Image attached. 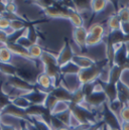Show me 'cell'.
<instances>
[{"label": "cell", "mask_w": 129, "mask_h": 130, "mask_svg": "<svg viewBox=\"0 0 129 130\" xmlns=\"http://www.w3.org/2000/svg\"><path fill=\"white\" fill-rule=\"evenodd\" d=\"M108 65H109L108 61L105 59L102 62H96L95 65L93 67H91V68H89V69L81 70L80 74L78 75L81 84L85 85V84H90V83L96 82L97 80L99 79L100 75H101L102 70Z\"/></svg>", "instance_id": "obj_1"}, {"label": "cell", "mask_w": 129, "mask_h": 130, "mask_svg": "<svg viewBox=\"0 0 129 130\" xmlns=\"http://www.w3.org/2000/svg\"><path fill=\"white\" fill-rule=\"evenodd\" d=\"M70 109L72 111V114L79 120V122L83 126L89 127V126H92V125L98 123L96 114L94 113V111L86 109L85 107H83L81 105H73V104H71Z\"/></svg>", "instance_id": "obj_2"}, {"label": "cell", "mask_w": 129, "mask_h": 130, "mask_svg": "<svg viewBox=\"0 0 129 130\" xmlns=\"http://www.w3.org/2000/svg\"><path fill=\"white\" fill-rule=\"evenodd\" d=\"M100 114H101V121L105 125H107L109 127V129L120 130V128H121V121H120L119 117L109 108L108 102L101 107Z\"/></svg>", "instance_id": "obj_3"}, {"label": "cell", "mask_w": 129, "mask_h": 130, "mask_svg": "<svg viewBox=\"0 0 129 130\" xmlns=\"http://www.w3.org/2000/svg\"><path fill=\"white\" fill-rule=\"evenodd\" d=\"M8 85H10L12 88L16 89V90H19L21 92H24V93H29L33 91L35 89V85H32L30 83H28L27 81L21 79L20 77L18 76H12V77H7L6 78V81H5Z\"/></svg>", "instance_id": "obj_4"}, {"label": "cell", "mask_w": 129, "mask_h": 130, "mask_svg": "<svg viewBox=\"0 0 129 130\" xmlns=\"http://www.w3.org/2000/svg\"><path fill=\"white\" fill-rule=\"evenodd\" d=\"M0 112H1V115L11 116V117L17 118V119H19V120H23V121H26V122H28V123H32V120L27 116L25 110L16 107V106L13 105L12 103L9 104L8 106H6L5 108H3Z\"/></svg>", "instance_id": "obj_5"}, {"label": "cell", "mask_w": 129, "mask_h": 130, "mask_svg": "<svg viewBox=\"0 0 129 130\" xmlns=\"http://www.w3.org/2000/svg\"><path fill=\"white\" fill-rule=\"evenodd\" d=\"M60 86L64 87L69 92L72 94L79 89H81L82 84L79 80L78 75H66V76H61V82Z\"/></svg>", "instance_id": "obj_6"}, {"label": "cell", "mask_w": 129, "mask_h": 130, "mask_svg": "<svg viewBox=\"0 0 129 130\" xmlns=\"http://www.w3.org/2000/svg\"><path fill=\"white\" fill-rule=\"evenodd\" d=\"M74 56H75V53H74V51H73L71 44L68 42V40H66L64 46L62 47L60 54H59L58 57H57V59H58V64L60 66V68L64 66L66 64H68V63H70V62H72Z\"/></svg>", "instance_id": "obj_7"}, {"label": "cell", "mask_w": 129, "mask_h": 130, "mask_svg": "<svg viewBox=\"0 0 129 130\" xmlns=\"http://www.w3.org/2000/svg\"><path fill=\"white\" fill-rule=\"evenodd\" d=\"M85 102L94 110L96 108H101L104 104H106L108 101H107V97L103 92H96L94 91L90 96L86 98Z\"/></svg>", "instance_id": "obj_8"}, {"label": "cell", "mask_w": 129, "mask_h": 130, "mask_svg": "<svg viewBox=\"0 0 129 130\" xmlns=\"http://www.w3.org/2000/svg\"><path fill=\"white\" fill-rule=\"evenodd\" d=\"M47 95H49L47 92L42 91L39 88L35 87V89L33 91L25 94L24 97L29 101V103L31 105H44V102L46 100Z\"/></svg>", "instance_id": "obj_9"}, {"label": "cell", "mask_w": 129, "mask_h": 130, "mask_svg": "<svg viewBox=\"0 0 129 130\" xmlns=\"http://www.w3.org/2000/svg\"><path fill=\"white\" fill-rule=\"evenodd\" d=\"M64 13L67 16V19H69L71 21L74 28L84 26V18L81 15V13L79 11H77L75 8L64 7Z\"/></svg>", "instance_id": "obj_10"}, {"label": "cell", "mask_w": 129, "mask_h": 130, "mask_svg": "<svg viewBox=\"0 0 129 130\" xmlns=\"http://www.w3.org/2000/svg\"><path fill=\"white\" fill-rule=\"evenodd\" d=\"M87 37H88V29L85 26L77 27L73 29V39L81 50H84L87 47V44H86Z\"/></svg>", "instance_id": "obj_11"}, {"label": "cell", "mask_w": 129, "mask_h": 130, "mask_svg": "<svg viewBox=\"0 0 129 130\" xmlns=\"http://www.w3.org/2000/svg\"><path fill=\"white\" fill-rule=\"evenodd\" d=\"M35 84H37V86L39 87L40 90L45 91L47 93H51L54 90V82H53V79L49 75H46L45 73H43V72L40 73L39 75H37Z\"/></svg>", "instance_id": "obj_12"}, {"label": "cell", "mask_w": 129, "mask_h": 130, "mask_svg": "<svg viewBox=\"0 0 129 130\" xmlns=\"http://www.w3.org/2000/svg\"><path fill=\"white\" fill-rule=\"evenodd\" d=\"M6 46L10 50V52L12 53V55H15L17 57H20L23 60H26L28 62H34V60H32L31 57L29 56L28 50L20 46L19 44H17V43H7Z\"/></svg>", "instance_id": "obj_13"}, {"label": "cell", "mask_w": 129, "mask_h": 130, "mask_svg": "<svg viewBox=\"0 0 129 130\" xmlns=\"http://www.w3.org/2000/svg\"><path fill=\"white\" fill-rule=\"evenodd\" d=\"M72 62L75 63L81 70L89 69V68L93 67V66L95 65V63H96L91 58H89L87 56H83V55H75Z\"/></svg>", "instance_id": "obj_14"}, {"label": "cell", "mask_w": 129, "mask_h": 130, "mask_svg": "<svg viewBox=\"0 0 129 130\" xmlns=\"http://www.w3.org/2000/svg\"><path fill=\"white\" fill-rule=\"evenodd\" d=\"M126 68L120 67V66H112L110 69V74H109V82L111 84H118L121 81L122 75L124 73Z\"/></svg>", "instance_id": "obj_15"}, {"label": "cell", "mask_w": 129, "mask_h": 130, "mask_svg": "<svg viewBox=\"0 0 129 130\" xmlns=\"http://www.w3.org/2000/svg\"><path fill=\"white\" fill-rule=\"evenodd\" d=\"M103 88H104V93L107 97L108 103H111L115 100L118 99V89H117V84H111V83H103Z\"/></svg>", "instance_id": "obj_16"}, {"label": "cell", "mask_w": 129, "mask_h": 130, "mask_svg": "<svg viewBox=\"0 0 129 130\" xmlns=\"http://www.w3.org/2000/svg\"><path fill=\"white\" fill-rule=\"evenodd\" d=\"M43 11H44L45 15L51 17V18H64V19H67V16L64 13V7H59V6H56L53 4L52 6L45 8Z\"/></svg>", "instance_id": "obj_17"}, {"label": "cell", "mask_w": 129, "mask_h": 130, "mask_svg": "<svg viewBox=\"0 0 129 130\" xmlns=\"http://www.w3.org/2000/svg\"><path fill=\"white\" fill-rule=\"evenodd\" d=\"M51 93L59 101H64V102H69V103H71V101H72V95L73 94L62 86H59V87L55 88Z\"/></svg>", "instance_id": "obj_18"}, {"label": "cell", "mask_w": 129, "mask_h": 130, "mask_svg": "<svg viewBox=\"0 0 129 130\" xmlns=\"http://www.w3.org/2000/svg\"><path fill=\"white\" fill-rule=\"evenodd\" d=\"M47 109L43 105H30L26 110L27 116L32 119V118H40L46 111Z\"/></svg>", "instance_id": "obj_19"}, {"label": "cell", "mask_w": 129, "mask_h": 130, "mask_svg": "<svg viewBox=\"0 0 129 130\" xmlns=\"http://www.w3.org/2000/svg\"><path fill=\"white\" fill-rule=\"evenodd\" d=\"M127 51L125 48V46L123 45L120 50H118L115 53V57H114V65L120 66V67H124L127 69Z\"/></svg>", "instance_id": "obj_20"}, {"label": "cell", "mask_w": 129, "mask_h": 130, "mask_svg": "<svg viewBox=\"0 0 129 130\" xmlns=\"http://www.w3.org/2000/svg\"><path fill=\"white\" fill-rule=\"evenodd\" d=\"M61 70V75L66 76V75H79L81 72V69L73 62H70L68 64L60 68Z\"/></svg>", "instance_id": "obj_21"}, {"label": "cell", "mask_w": 129, "mask_h": 130, "mask_svg": "<svg viewBox=\"0 0 129 130\" xmlns=\"http://www.w3.org/2000/svg\"><path fill=\"white\" fill-rule=\"evenodd\" d=\"M40 62L42 64V67H46V66H59L57 57L54 56L52 53H49V52H45V51L43 52V54H42V56L40 58Z\"/></svg>", "instance_id": "obj_22"}, {"label": "cell", "mask_w": 129, "mask_h": 130, "mask_svg": "<svg viewBox=\"0 0 129 130\" xmlns=\"http://www.w3.org/2000/svg\"><path fill=\"white\" fill-rule=\"evenodd\" d=\"M120 25H121V21L117 14H113L108 18L107 27L109 29V33L116 30H120Z\"/></svg>", "instance_id": "obj_23"}, {"label": "cell", "mask_w": 129, "mask_h": 130, "mask_svg": "<svg viewBox=\"0 0 129 130\" xmlns=\"http://www.w3.org/2000/svg\"><path fill=\"white\" fill-rule=\"evenodd\" d=\"M0 73L7 77H12L17 75V67L12 64H2L0 63Z\"/></svg>", "instance_id": "obj_24"}, {"label": "cell", "mask_w": 129, "mask_h": 130, "mask_svg": "<svg viewBox=\"0 0 129 130\" xmlns=\"http://www.w3.org/2000/svg\"><path fill=\"white\" fill-rule=\"evenodd\" d=\"M90 5H91V11L95 15V14L102 12L107 7L108 1H106V0H93V1H90Z\"/></svg>", "instance_id": "obj_25"}, {"label": "cell", "mask_w": 129, "mask_h": 130, "mask_svg": "<svg viewBox=\"0 0 129 130\" xmlns=\"http://www.w3.org/2000/svg\"><path fill=\"white\" fill-rule=\"evenodd\" d=\"M12 53L6 45L0 46V63L2 64H11L12 62Z\"/></svg>", "instance_id": "obj_26"}, {"label": "cell", "mask_w": 129, "mask_h": 130, "mask_svg": "<svg viewBox=\"0 0 129 130\" xmlns=\"http://www.w3.org/2000/svg\"><path fill=\"white\" fill-rule=\"evenodd\" d=\"M107 39L113 44H118V43H124V34L121 32V30H116L113 32H110L107 35Z\"/></svg>", "instance_id": "obj_27"}, {"label": "cell", "mask_w": 129, "mask_h": 130, "mask_svg": "<svg viewBox=\"0 0 129 130\" xmlns=\"http://www.w3.org/2000/svg\"><path fill=\"white\" fill-rule=\"evenodd\" d=\"M88 33L93 34V35H97V36H101V37H105L106 29H105L104 25L101 24V23H93L88 28Z\"/></svg>", "instance_id": "obj_28"}, {"label": "cell", "mask_w": 129, "mask_h": 130, "mask_svg": "<svg viewBox=\"0 0 129 130\" xmlns=\"http://www.w3.org/2000/svg\"><path fill=\"white\" fill-rule=\"evenodd\" d=\"M11 103L13 105H15L16 107L20 108V109H23V110H26L31 104L29 103V101L24 97V96H18V97H15L12 99Z\"/></svg>", "instance_id": "obj_29"}, {"label": "cell", "mask_w": 129, "mask_h": 130, "mask_svg": "<svg viewBox=\"0 0 129 130\" xmlns=\"http://www.w3.org/2000/svg\"><path fill=\"white\" fill-rule=\"evenodd\" d=\"M43 50L41 48L40 45H38L37 43H34L32 44L31 46L28 48V53H29V56L31 57L32 60H40L42 54H43Z\"/></svg>", "instance_id": "obj_30"}, {"label": "cell", "mask_w": 129, "mask_h": 130, "mask_svg": "<svg viewBox=\"0 0 129 130\" xmlns=\"http://www.w3.org/2000/svg\"><path fill=\"white\" fill-rule=\"evenodd\" d=\"M85 100H86V97H85L82 89H79L78 91L73 93L71 104H73V105H82L85 102Z\"/></svg>", "instance_id": "obj_31"}, {"label": "cell", "mask_w": 129, "mask_h": 130, "mask_svg": "<svg viewBox=\"0 0 129 130\" xmlns=\"http://www.w3.org/2000/svg\"><path fill=\"white\" fill-rule=\"evenodd\" d=\"M70 108H71V103L64 102V101H59L58 104L56 105L55 109L53 110V115L61 114L63 112H66V111L70 110Z\"/></svg>", "instance_id": "obj_32"}, {"label": "cell", "mask_w": 129, "mask_h": 130, "mask_svg": "<svg viewBox=\"0 0 129 130\" xmlns=\"http://www.w3.org/2000/svg\"><path fill=\"white\" fill-rule=\"evenodd\" d=\"M58 102H59V100H58L57 98L55 97L52 93H49V95H47V97H46V100H45L43 106H44L50 112H52V114H53V110L55 109V107H56V105L58 104Z\"/></svg>", "instance_id": "obj_33"}, {"label": "cell", "mask_w": 129, "mask_h": 130, "mask_svg": "<svg viewBox=\"0 0 129 130\" xmlns=\"http://www.w3.org/2000/svg\"><path fill=\"white\" fill-rule=\"evenodd\" d=\"M4 82H0V111L5 108L6 106H8L9 104H11V98L9 97L7 94H5L2 90V85Z\"/></svg>", "instance_id": "obj_34"}, {"label": "cell", "mask_w": 129, "mask_h": 130, "mask_svg": "<svg viewBox=\"0 0 129 130\" xmlns=\"http://www.w3.org/2000/svg\"><path fill=\"white\" fill-rule=\"evenodd\" d=\"M74 5H75V9L77 11H79L80 13L85 10H87V11L91 10L90 1H74Z\"/></svg>", "instance_id": "obj_35"}, {"label": "cell", "mask_w": 129, "mask_h": 130, "mask_svg": "<svg viewBox=\"0 0 129 130\" xmlns=\"http://www.w3.org/2000/svg\"><path fill=\"white\" fill-rule=\"evenodd\" d=\"M103 40H104V37L97 36V35H93V34H89L88 33L86 44H87V46H96L98 44H100Z\"/></svg>", "instance_id": "obj_36"}, {"label": "cell", "mask_w": 129, "mask_h": 130, "mask_svg": "<svg viewBox=\"0 0 129 130\" xmlns=\"http://www.w3.org/2000/svg\"><path fill=\"white\" fill-rule=\"evenodd\" d=\"M25 35L27 36V38L31 41L32 43H36V40L38 38V35H37V32L34 28V26L30 24L28 27H26L25 29Z\"/></svg>", "instance_id": "obj_37"}, {"label": "cell", "mask_w": 129, "mask_h": 130, "mask_svg": "<svg viewBox=\"0 0 129 130\" xmlns=\"http://www.w3.org/2000/svg\"><path fill=\"white\" fill-rule=\"evenodd\" d=\"M31 120H32V124L38 130H53L47 123H45L44 121H42L40 118H32Z\"/></svg>", "instance_id": "obj_38"}, {"label": "cell", "mask_w": 129, "mask_h": 130, "mask_svg": "<svg viewBox=\"0 0 129 130\" xmlns=\"http://www.w3.org/2000/svg\"><path fill=\"white\" fill-rule=\"evenodd\" d=\"M108 105H109V108L119 117V113H120V111H121V109H122L124 104L120 100L117 99V100H115V101H113L111 103H108Z\"/></svg>", "instance_id": "obj_39"}, {"label": "cell", "mask_w": 129, "mask_h": 130, "mask_svg": "<svg viewBox=\"0 0 129 130\" xmlns=\"http://www.w3.org/2000/svg\"><path fill=\"white\" fill-rule=\"evenodd\" d=\"M56 116L64 123V126L69 127V125H70V120H71V117H72V111H71V109L68 110V111H66V112L61 113V114H58V115H56Z\"/></svg>", "instance_id": "obj_40"}, {"label": "cell", "mask_w": 129, "mask_h": 130, "mask_svg": "<svg viewBox=\"0 0 129 130\" xmlns=\"http://www.w3.org/2000/svg\"><path fill=\"white\" fill-rule=\"evenodd\" d=\"M119 119L121 122H129V104H124L120 113Z\"/></svg>", "instance_id": "obj_41"}, {"label": "cell", "mask_w": 129, "mask_h": 130, "mask_svg": "<svg viewBox=\"0 0 129 130\" xmlns=\"http://www.w3.org/2000/svg\"><path fill=\"white\" fill-rule=\"evenodd\" d=\"M50 126H51V128L53 130H59L60 128H62V127H64V124L56 115H52Z\"/></svg>", "instance_id": "obj_42"}, {"label": "cell", "mask_w": 129, "mask_h": 130, "mask_svg": "<svg viewBox=\"0 0 129 130\" xmlns=\"http://www.w3.org/2000/svg\"><path fill=\"white\" fill-rule=\"evenodd\" d=\"M15 43L19 44L20 46H22V47H24V48H26V50H28V48L31 46L32 44H34V43H32L31 41H30V40L27 38V36L25 35V33H24V34H23L21 37H19Z\"/></svg>", "instance_id": "obj_43"}, {"label": "cell", "mask_w": 129, "mask_h": 130, "mask_svg": "<svg viewBox=\"0 0 129 130\" xmlns=\"http://www.w3.org/2000/svg\"><path fill=\"white\" fill-rule=\"evenodd\" d=\"M117 15H118V17H119L121 22H129V10L127 8V6L121 8L117 12Z\"/></svg>", "instance_id": "obj_44"}, {"label": "cell", "mask_w": 129, "mask_h": 130, "mask_svg": "<svg viewBox=\"0 0 129 130\" xmlns=\"http://www.w3.org/2000/svg\"><path fill=\"white\" fill-rule=\"evenodd\" d=\"M4 4H5V12L17 14V5L13 1H5Z\"/></svg>", "instance_id": "obj_45"}, {"label": "cell", "mask_w": 129, "mask_h": 130, "mask_svg": "<svg viewBox=\"0 0 129 130\" xmlns=\"http://www.w3.org/2000/svg\"><path fill=\"white\" fill-rule=\"evenodd\" d=\"M9 28H10V20H8L3 16H0V29L6 31Z\"/></svg>", "instance_id": "obj_46"}, {"label": "cell", "mask_w": 129, "mask_h": 130, "mask_svg": "<svg viewBox=\"0 0 129 130\" xmlns=\"http://www.w3.org/2000/svg\"><path fill=\"white\" fill-rule=\"evenodd\" d=\"M0 43L2 45H6L8 43V34L2 29H0Z\"/></svg>", "instance_id": "obj_47"}, {"label": "cell", "mask_w": 129, "mask_h": 130, "mask_svg": "<svg viewBox=\"0 0 129 130\" xmlns=\"http://www.w3.org/2000/svg\"><path fill=\"white\" fill-rule=\"evenodd\" d=\"M120 30L124 35L129 34V22H121Z\"/></svg>", "instance_id": "obj_48"}, {"label": "cell", "mask_w": 129, "mask_h": 130, "mask_svg": "<svg viewBox=\"0 0 129 130\" xmlns=\"http://www.w3.org/2000/svg\"><path fill=\"white\" fill-rule=\"evenodd\" d=\"M2 130H18L16 127L11 126V125H6V124H2Z\"/></svg>", "instance_id": "obj_49"}, {"label": "cell", "mask_w": 129, "mask_h": 130, "mask_svg": "<svg viewBox=\"0 0 129 130\" xmlns=\"http://www.w3.org/2000/svg\"><path fill=\"white\" fill-rule=\"evenodd\" d=\"M120 130H129V122H121Z\"/></svg>", "instance_id": "obj_50"}, {"label": "cell", "mask_w": 129, "mask_h": 130, "mask_svg": "<svg viewBox=\"0 0 129 130\" xmlns=\"http://www.w3.org/2000/svg\"><path fill=\"white\" fill-rule=\"evenodd\" d=\"M19 130H29L27 127V122L26 121H22L21 122V126H20V129Z\"/></svg>", "instance_id": "obj_51"}, {"label": "cell", "mask_w": 129, "mask_h": 130, "mask_svg": "<svg viewBox=\"0 0 129 130\" xmlns=\"http://www.w3.org/2000/svg\"><path fill=\"white\" fill-rule=\"evenodd\" d=\"M99 130H110V129H109V127H108L107 125L103 124V125H102V127H101V128H100Z\"/></svg>", "instance_id": "obj_52"}, {"label": "cell", "mask_w": 129, "mask_h": 130, "mask_svg": "<svg viewBox=\"0 0 129 130\" xmlns=\"http://www.w3.org/2000/svg\"><path fill=\"white\" fill-rule=\"evenodd\" d=\"M124 46H125V48H126L127 53L129 54V41L128 42H125V43H124Z\"/></svg>", "instance_id": "obj_53"}, {"label": "cell", "mask_w": 129, "mask_h": 130, "mask_svg": "<svg viewBox=\"0 0 129 130\" xmlns=\"http://www.w3.org/2000/svg\"><path fill=\"white\" fill-rule=\"evenodd\" d=\"M80 130H92V129H91V126H89V127H82Z\"/></svg>", "instance_id": "obj_54"}, {"label": "cell", "mask_w": 129, "mask_h": 130, "mask_svg": "<svg viewBox=\"0 0 129 130\" xmlns=\"http://www.w3.org/2000/svg\"><path fill=\"white\" fill-rule=\"evenodd\" d=\"M59 130H72L71 128H69V127H67V126H64V127H62V128H60Z\"/></svg>", "instance_id": "obj_55"}, {"label": "cell", "mask_w": 129, "mask_h": 130, "mask_svg": "<svg viewBox=\"0 0 129 130\" xmlns=\"http://www.w3.org/2000/svg\"><path fill=\"white\" fill-rule=\"evenodd\" d=\"M127 66H129V54L127 55Z\"/></svg>", "instance_id": "obj_56"}, {"label": "cell", "mask_w": 129, "mask_h": 130, "mask_svg": "<svg viewBox=\"0 0 129 130\" xmlns=\"http://www.w3.org/2000/svg\"><path fill=\"white\" fill-rule=\"evenodd\" d=\"M0 130H2V124L0 123Z\"/></svg>", "instance_id": "obj_57"}, {"label": "cell", "mask_w": 129, "mask_h": 130, "mask_svg": "<svg viewBox=\"0 0 129 130\" xmlns=\"http://www.w3.org/2000/svg\"><path fill=\"white\" fill-rule=\"evenodd\" d=\"M0 123H1V112H0Z\"/></svg>", "instance_id": "obj_58"}, {"label": "cell", "mask_w": 129, "mask_h": 130, "mask_svg": "<svg viewBox=\"0 0 129 130\" xmlns=\"http://www.w3.org/2000/svg\"><path fill=\"white\" fill-rule=\"evenodd\" d=\"M127 8H128V10H129V4L127 5Z\"/></svg>", "instance_id": "obj_59"}, {"label": "cell", "mask_w": 129, "mask_h": 130, "mask_svg": "<svg viewBox=\"0 0 129 130\" xmlns=\"http://www.w3.org/2000/svg\"><path fill=\"white\" fill-rule=\"evenodd\" d=\"M127 69H128V70H129V66H127Z\"/></svg>", "instance_id": "obj_60"}]
</instances>
